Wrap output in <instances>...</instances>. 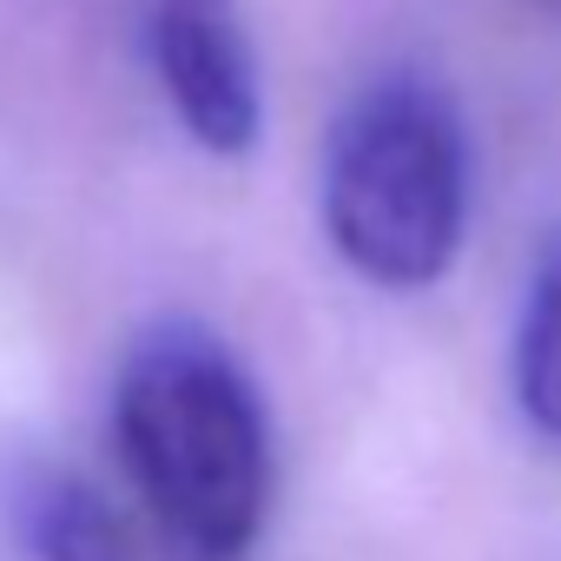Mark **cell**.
Returning a JSON list of instances; mask_svg holds the SVG:
<instances>
[{"mask_svg":"<svg viewBox=\"0 0 561 561\" xmlns=\"http://www.w3.org/2000/svg\"><path fill=\"white\" fill-rule=\"evenodd\" d=\"M119 456L179 561H244L271 508L257 390L205 331H159L119 377Z\"/></svg>","mask_w":561,"mask_h":561,"instance_id":"obj_1","label":"cell"},{"mask_svg":"<svg viewBox=\"0 0 561 561\" xmlns=\"http://www.w3.org/2000/svg\"><path fill=\"white\" fill-rule=\"evenodd\" d=\"M469 165L449 100L423 80H377L337 126L324 225L344 264L383 291L436 285L462 244Z\"/></svg>","mask_w":561,"mask_h":561,"instance_id":"obj_2","label":"cell"},{"mask_svg":"<svg viewBox=\"0 0 561 561\" xmlns=\"http://www.w3.org/2000/svg\"><path fill=\"white\" fill-rule=\"evenodd\" d=\"M146 54L198 146L244 152L257 139V67L231 0H152Z\"/></svg>","mask_w":561,"mask_h":561,"instance_id":"obj_3","label":"cell"},{"mask_svg":"<svg viewBox=\"0 0 561 561\" xmlns=\"http://www.w3.org/2000/svg\"><path fill=\"white\" fill-rule=\"evenodd\" d=\"M21 535L34 561H139L133 515L87 476H41L21 495Z\"/></svg>","mask_w":561,"mask_h":561,"instance_id":"obj_4","label":"cell"},{"mask_svg":"<svg viewBox=\"0 0 561 561\" xmlns=\"http://www.w3.org/2000/svg\"><path fill=\"white\" fill-rule=\"evenodd\" d=\"M515 390H522L528 423L561 443V264L541 277V291H535V305H528V318H522Z\"/></svg>","mask_w":561,"mask_h":561,"instance_id":"obj_5","label":"cell"},{"mask_svg":"<svg viewBox=\"0 0 561 561\" xmlns=\"http://www.w3.org/2000/svg\"><path fill=\"white\" fill-rule=\"evenodd\" d=\"M548 8H554V14H561V0H548Z\"/></svg>","mask_w":561,"mask_h":561,"instance_id":"obj_6","label":"cell"}]
</instances>
